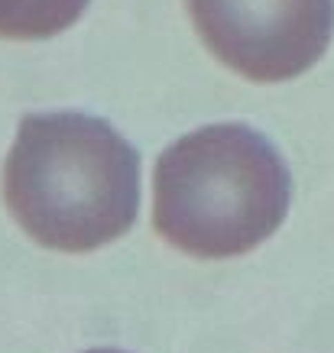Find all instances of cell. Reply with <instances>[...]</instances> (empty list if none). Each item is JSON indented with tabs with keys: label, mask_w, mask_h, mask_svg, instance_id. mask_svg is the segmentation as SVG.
Listing matches in <instances>:
<instances>
[{
	"label": "cell",
	"mask_w": 334,
	"mask_h": 353,
	"mask_svg": "<svg viewBox=\"0 0 334 353\" xmlns=\"http://www.w3.org/2000/svg\"><path fill=\"white\" fill-rule=\"evenodd\" d=\"M3 198L36 243L88 253L137 221L140 152L108 120L30 114L3 165Z\"/></svg>",
	"instance_id": "obj_1"
},
{
	"label": "cell",
	"mask_w": 334,
	"mask_h": 353,
	"mask_svg": "<svg viewBox=\"0 0 334 353\" xmlns=\"http://www.w3.org/2000/svg\"><path fill=\"white\" fill-rule=\"evenodd\" d=\"M292 175L270 139L244 123H211L175 139L153 172V224L202 259L250 253L279 230Z\"/></svg>",
	"instance_id": "obj_2"
},
{
	"label": "cell",
	"mask_w": 334,
	"mask_h": 353,
	"mask_svg": "<svg viewBox=\"0 0 334 353\" xmlns=\"http://www.w3.org/2000/svg\"><path fill=\"white\" fill-rule=\"evenodd\" d=\"M202 43L250 81H289L324 55L334 0H185Z\"/></svg>",
	"instance_id": "obj_3"
},
{
	"label": "cell",
	"mask_w": 334,
	"mask_h": 353,
	"mask_svg": "<svg viewBox=\"0 0 334 353\" xmlns=\"http://www.w3.org/2000/svg\"><path fill=\"white\" fill-rule=\"evenodd\" d=\"M91 0H0V39H49L65 32Z\"/></svg>",
	"instance_id": "obj_4"
},
{
	"label": "cell",
	"mask_w": 334,
	"mask_h": 353,
	"mask_svg": "<svg viewBox=\"0 0 334 353\" xmlns=\"http://www.w3.org/2000/svg\"><path fill=\"white\" fill-rule=\"evenodd\" d=\"M85 353H124V350H114V347H97V350H85Z\"/></svg>",
	"instance_id": "obj_5"
}]
</instances>
